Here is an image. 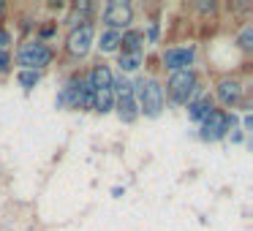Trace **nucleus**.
Returning <instances> with one entry per match:
<instances>
[{
	"instance_id": "obj_1",
	"label": "nucleus",
	"mask_w": 253,
	"mask_h": 231,
	"mask_svg": "<svg viewBox=\"0 0 253 231\" xmlns=\"http://www.w3.org/2000/svg\"><path fill=\"white\" fill-rule=\"evenodd\" d=\"M133 95H139V106L147 117H158L164 109V87L155 79H139L133 87Z\"/></svg>"
},
{
	"instance_id": "obj_2",
	"label": "nucleus",
	"mask_w": 253,
	"mask_h": 231,
	"mask_svg": "<svg viewBox=\"0 0 253 231\" xmlns=\"http://www.w3.org/2000/svg\"><path fill=\"white\" fill-rule=\"evenodd\" d=\"M112 93L117 98V112H120V120L123 122H133L139 115L136 109V95H133V84L128 79H115L112 82Z\"/></svg>"
},
{
	"instance_id": "obj_3",
	"label": "nucleus",
	"mask_w": 253,
	"mask_h": 231,
	"mask_svg": "<svg viewBox=\"0 0 253 231\" xmlns=\"http://www.w3.org/2000/svg\"><path fill=\"white\" fill-rule=\"evenodd\" d=\"M17 60H19V66H22V71H39V68L49 66L52 52H49V46L41 44V41H30V44H22Z\"/></svg>"
},
{
	"instance_id": "obj_4",
	"label": "nucleus",
	"mask_w": 253,
	"mask_h": 231,
	"mask_svg": "<svg viewBox=\"0 0 253 231\" xmlns=\"http://www.w3.org/2000/svg\"><path fill=\"white\" fill-rule=\"evenodd\" d=\"M196 90V74L191 68L185 71H174L169 79V93L177 104H191V93Z\"/></svg>"
},
{
	"instance_id": "obj_5",
	"label": "nucleus",
	"mask_w": 253,
	"mask_h": 231,
	"mask_svg": "<svg viewBox=\"0 0 253 231\" xmlns=\"http://www.w3.org/2000/svg\"><path fill=\"white\" fill-rule=\"evenodd\" d=\"M106 25H109V30H117V28H128L133 19V11L131 6H128L126 0H112L109 6H106V14H104Z\"/></svg>"
},
{
	"instance_id": "obj_6",
	"label": "nucleus",
	"mask_w": 253,
	"mask_h": 231,
	"mask_svg": "<svg viewBox=\"0 0 253 231\" xmlns=\"http://www.w3.org/2000/svg\"><path fill=\"white\" fill-rule=\"evenodd\" d=\"M202 122H204V125H202V136L210 139V142L226 136V131H229V115H226V112H218V109H212Z\"/></svg>"
},
{
	"instance_id": "obj_7",
	"label": "nucleus",
	"mask_w": 253,
	"mask_h": 231,
	"mask_svg": "<svg viewBox=\"0 0 253 231\" xmlns=\"http://www.w3.org/2000/svg\"><path fill=\"white\" fill-rule=\"evenodd\" d=\"M90 44H93V25H79L71 30V36H68V52L71 55H87Z\"/></svg>"
},
{
	"instance_id": "obj_8",
	"label": "nucleus",
	"mask_w": 253,
	"mask_h": 231,
	"mask_svg": "<svg viewBox=\"0 0 253 231\" xmlns=\"http://www.w3.org/2000/svg\"><path fill=\"white\" fill-rule=\"evenodd\" d=\"M164 63H166V68H171V71H185V68L193 63V49H188V46H182V49H166L164 52Z\"/></svg>"
},
{
	"instance_id": "obj_9",
	"label": "nucleus",
	"mask_w": 253,
	"mask_h": 231,
	"mask_svg": "<svg viewBox=\"0 0 253 231\" xmlns=\"http://www.w3.org/2000/svg\"><path fill=\"white\" fill-rule=\"evenodd\" d=\"M218 95L223 104H237V101L242 98V84L237 82V79H223V82L218 84Z\"/></svg>"
},
{
	"instance_id": "obj_10",
	"label": "nucleus",
	"mask_w": 253,
	"mask_h": 231,
	"mask_svg": "<svg viewBox=\"0 0 253 231\" xmlns=\"http://www.w3.org/2000/svg\"><path fill=\"white\" fill-rule=\"evenodd\" d=\"M87 82H90V87H93V90H106V87H112L115 77H112V71L106 66H95L93 71H90Z\"/></svg>"
},
{
	"instance_id": "obj_11",
	"label": "nucleus",
	"mask_w": 253,
	"mask_h": 231,
	"mask_svg": "<svg viewBox=\"0 0 253 231\" xmlns=\"http://www.w3.org/2000/svg\"><path fill=\"white\" fill-rule=\"evenodd\" d=\"M142 41L144 36L131 30V33H120V44H123V55H139L142 52Z\"/></svg>"
},
{
	"instance_id": "obj_12",
	"label": "nucleus",
	"mask_w": 253,
	"mask_h": 231,
	"mask_svg": "<svg viewBox=\"0 0 253 231\" xmlns=\"http://www.w3.org/2000/svg\"><path fill=\"white\" fill-rule=\"evenodd\" d=\"M112 106H115V93H112V87H106V90H93V109H95V112L106 115Z\"/></svg>"
},
{
	"instance_id": "obj_13",
	"label": "nucleus",
	"mask_w": 253,
	"mask_h": 231,
	"mask_svg": "<svg viewBox=\"0 0 253 231\" xmlns=\"http://www.w3.org/2000/svg\"><path fill=\"white\" fill-rule=\"evenodd\" d=\"M210 112H212L210 98H204V101H191V104H188V115H191V120H204Z\"/></svg>"
},
{
	"instance_id": "obj_14",
	"label": "nucleus",
	"mask_w": 253,
	"mask_h": 231,
	"mask_svg": "<svg viewBox=\"0 0 253 231\" xmlns=\"http://www.w3.org/2000/svg\"><path fill=\"white\" fill-rule=\"evenodd\" d=\"M101 52H115L117 46H120V30H106L104 36H101Z\"/></svg>"
},
{
	"instance_id": "obj_15",
	"label": "nucleus",
	"mask_w": 253,
	"mask_h": 231,
	"mask_svg": "<svg viewBox=\"0 0 253 231\" xmlns=\"http://www.w3.org/2000/svg\"><path fill=\"white\" fill-rule=\"evenodd\" d=\"M120 68L123 71H136L139 68V55H123L120 57Z\"/></svg>"
},
{
	"instance_id": "obj_16",
	"label": "nucleus",
	"mask_w": 253,
	"mask_h": 231,
	"mask_svg": "<svg viewBox=\"0 0 253 231\" xmlns=\"http://www.w3.org/2000/svg\"><path fill=\"white\" fill-rule=\"evenodd\" d=\"M39 82V71H19V84L22 87H33Z\"/></svg>"
},
{
	"instance_id": "obj_17",
	"label": "nucleus",
	"mask_w": 253,
	"mask_h": 231,
	"mask_svg": "<svg viewBox=\"0 0 253 231\" xmlns=\"http://www.w3.org/2000/svg\"><path fill=\"white\" fill-rule=\"evenodd\" d=\"M240 46H242V49H251V46H253V28H251V25H248V28L242 30V36H240Z\"/></svg>"
},
{
	"instance_id": "obj_18",
	"label": "nucleus",
	"mask_w": 253,
	"mask_h": 231,
	"mask_svg": "<svg viewBox=\"0 0 253 231\" xmlns=\"http://www.w3.org/2000/svg\"><path fill=\"white\" fill-rule=\"evenodd\" d=\"M8 44H11V36H8V30L0 28V49H6Z\"/></svg>"
},
{
	"instance_id": "obj_19",
	"label": "nucleus",
	"mask_w": 253,
	"mask_h": 231,
	"mask_svg": "<svg viewBox=\"0 0 253 231\" xmlns=\"http://www.w3.org/2000/svg\"><path fill=\"white\" fill-rule=\"evenodd\" d=\"M3 68H8V55H6V49H0V71Z\"/></svg>"
},
{
	"instance_id": "obj_20",
	"label": "nucleus",
	"mask_w": 253,
	"mask_h": 231,
	"mask_svg": "<svg viewBox=\"0 0 253 231\" xmlns=\"http://www.w3.org/2000/svg\"><path fill=\"white\" fill-rule=\"evenodd\" d=\"M0 11H3V3H0Z\"/></svg>"
}]
</instances>
